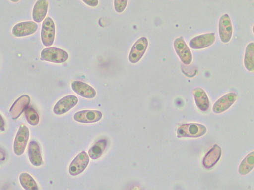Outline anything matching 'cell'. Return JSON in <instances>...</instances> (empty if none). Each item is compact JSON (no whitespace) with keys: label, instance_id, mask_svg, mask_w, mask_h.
<instances>
[{"label":"cell","instance_id":"obj_1","mask_svg":"<svg viewBox=\"0 0 254 190\" xmlns=\"http://www.w3.org/2000/svg\"><path fill=\"white\" fill-rule=\"evenodd\" d=\"M29 137L30 131L28 127L24 125H20L14 141L13 150L16 155L21 156L24 153Z\"/></svg>","mask_w":254,"mask_h":190},{"label":"cell","instance_id":"obj_2","mask_svg":"<svg viewBox=\"0 0 254 190\" xmlns=\"http://www.w3.org/2000/svg\"><path fill=\"white\" fill-rule=\"evenodd\" d=\"M206 127L197 123L184 124L178 129V138H199L205 134Z\"/></svg>","mask_w":254,"mask_h":190},{"label":"cell","instance_id":"obj_3","mask_svg":"<svg viewBox=\"0 0 254 190\" xmlns=\"http://www.w3.org/2000/svg\"><path fill=\"white\" fill-rule=\"evenodd\" d=\"M68 58L69 54L66 51L56 48H45L41 53V59L48 62L62 63Z\"/></svg>","mask_w":254,"mask_h":190},{"label":"cell","instance_id":"obj_4","mask_svg":"<svg viewBox=\"0 0 254 190\" xmlns=\"http://www.w3.org/2000/svg\"><path fill=\"white\" fill-rule=\"evenodd\" d=\"M55 37V26L52 18L47 17L42 23L41 31V39L42 44L46 47L52 46Z\"/></svg>","mask_w":254,"mask_h":190},{"label":"cell","instance_id":"obj_5","mask_svg":"<svg viewBox=\"0 0 254 190\" xmlns=\"http://www.w3.org/2000/svg\"><path fill=\"white\" fill-rule=\"evenodd\" d=\"M90 163V157L85 151L80 153L71 162L69 173L72 176H76L85 171Z\"/></svg>","mask_w":254,"mask_h":190},{"label":"cell","instance_id":"obj_6","mask_svg":"<svg viewBox=\"0 0 254 190\" xmlns=\"http://www.w3.org/2000/svg\"><path fill=\"white\" fill-rule=\"evenodd\" d=\"M78 102V99L76 96L73 95L66 96L56 103L53 112L57 115L65 114L75 107Z\"/></svg>","mask_w":254,"mask_h":190},{"label":"cell","instance_id":"obj_7","mask_svg":"<svg viewBox=\"0 0 254 190\" xmlns=\"http://www.w3.org/2000/svg\"><path fill=\"white\" fill-rule=\"evenodd\" d=\"M175 50L180 58L181 61L185 65H189L192 61V54L183 37L177 38L174 41Z\"/></svg>","mask_w":254,"mask_h":190},{"label":"cell","instance_id":"obj_8","mask_svg":"<svg viewBox=\"0 0 254 190\" xmlns=\"http://www.w3.org/2000/svg\"><path fill=\"white\" fill-rule=\"evenodd\" d=\"M216 40L215 34L209 33L199 35L190 41V47L193 49H202L212 46Z\"/></svg>","mask_w":254,"mask_h":190},{"label":"cell","instance_id":"obj_9","mask_svg":"<svg viewBox=\"0 0 254 190\" xmlns=\"http://www.w3.org/2000/svg\"><path fill=\"white\" fill-rule=\"evenodd\" d=\"M148 45H149V42L146 38L141 37L137 40L130 52L129 61L132 63L139 62L145 54Z\"/></svg>","mask_w":254,"mask_h":190},{"label":"cell","instance_id":"obj_10","mask_svg":"<svg viewBox=\"0 0 254 190\" xmlns=\"http://www.w3.org/2000/svg\"><path fill=\"white\" fill-rule=\"evenodd\" d=\"M219 34L221 40L224 44L228 43L233 34V27L228 14L222 15L219 20Z\"/></svg>","mask_w":254,"mask_h":190},{"label":"cell","instance_id":"obj_11","mask_svg":"<svg viewBox=\"0 0 254 190\" xmlns=\"http://www.w3.org/2000/svg\"><path fill=\"white\" fill-rule=\"evenodd\" d=\"M237 98L238 95L234 93H230L224 95L214 104L213 112L216 114L225 112L234 104Z\"/></svg>","mask_w":254,"mask_h":190},{"label":"cell","instance_id":"obj_12","mask_svg":"<svg viewBox=\"0 0 254 190\" xmlns=\"http://www.w3.org/2000/svg\"><path fill=\"white\" fill-rule=\"evenodd\" d=\"M30 101L31 98L28 95H23L17 99L10 110L12 119H17L29 107Z\"/></svg>","mask_w":254,"mask_h":190},{"label":"cell","instance_id":"obj_13","mask_svg":"<svg viewBox=\"0 0 254 190\" xmlns=\"http://www.w3.org/2000/svg\"><path fill=\"white\" fill-rule=\"evenodd\" d=\"M102 116V113L99 111L83 110L76 113L73 118L79 123L91 124L99 121Z\"/></svg>","mask_w":254,"mask_h":190},{"label":"cell","instance_id":"obj_14","mask_svg":"<svg viewBox=\"0 0 254 190\" xmlns=\"http://www.w3.org/2000/svg\"><path fill=\"white\" fill-rule=\"evenodd\" d=\"M38 26L33 22H25L15 25L12 29V34L16 37H23L34 34Z\"/></svg>","mask_w":254,"mask_h":190},{"label":"cell","instance_id":"obj_15","mask_svg":"<svg viewBox=\"0 0 254 190\" xmlns=\"http://www.w3.org/2000/svg\"><path fill=\"white\" fill-rule=\"evenodd\" d=\"M72 90L81 97L93 99L96 95L95 89L89 84L80 81H74L71 84Z\"/></svg>","mask_w":254,"mask_h":190},{"label":"cell","instance_id":"obj_16","mask_svg":"<svg viewBox=\"0 0 254 190\" xmlns=\"http://www.w3.org/2000/svg\"><path fill=\"white\" fill-rule=\"evenodd\" d=\"M49 9V2L47 0H38L33 8L32 17L34 22L40 23L47 16Z\"/></svg>","mask_w":254,"mask_h":190},{"label":"cell","instance_id":"obj_17","mask_svg":"<svg viewBox=\"0 0 254 190\" xmlns=\"http://www.w3.org/2000/svg\"><path fill=\"white\" fill-rule=\"evenodd\" d=\"M222 150L216 144L206 154L203 160V165L206 168H210L215 165L221 158Z\"/></svg>","mask_w":254,"mask_h":190},{"label":"cell","instance_id":"obj_18","mask_svg":"<svg viewBox=\"0 0 254 190\" xmlns=\"http://www.w3.org/2000/svg\"><path fill=\"white\" fill-rule=\"evenodd\" d=\"M28 155L31 164L38 167L43 164V159L41 154L40 146L38 142L35 141H31L29 144Z\"/></svg>","mask_w":254,"mask_h":190},{"label":"cell","instance_id":"obj_19","mask_svg":"<svg viewBox=\"0 0 254 190\" xmlns=\"http://www.w3.org/2000/svg\"><path fill=\"white\" fill-rule=\"evenodd\" d=\"M193 95L197 107L202 111H207L209 108V101L205 91L198 88L193 91Z\"/></svg>","mask_w":254,"mask_h":190},{"label":"cell","instance_id":"obj_20","mask_svg":"<svg viewBox=\"0 0 254 190\" xmlns=\"http://www.w3.org/2000/svg\"><path fill=\"white\" fill-rule=\"evenodd\" d=\"M107 140L105 139L97 141L88 152L89 157L92 160H97L100 158L107 148Z\"/></svg>","mask_w":254,"mask_h":190},{"label":"cell","instance_id":"obj_21","mask_svg":"<svg viewBox=\"0 0 254 190\" xmlns=\"http://www.w3.org/2000/svg\"><path fill=\"white\" fill-rule=\"evenodd\" d=\"M244 65L246 69L250 72L254 71V44L253 42L249 44L246 48Z\"/></svg>","mask_w":254,"mask_h":190},{"label":"cell","instance_id":"obj_22","mask_svg":"<svg viewBox=\"0 0 254 190\" xmlns=\"http://www.w3.org/2000/svg\"><path fill=\"white\" fill-rule=\"evenodd\" d=\"M19 182L26 190H39L38 185L35 180L27 173L20 174Z\"/></svg>","mask_w":254,"mask_h":190},{"label":"cell","instance_id":"obj_23","mask_svg":"<svg viewBox=\"0 0 254 190\" xmlns=\"http://www.w3.org/2000/svg\"><path fill=\"white\" fill-rule=\"evenodd\" d=\"M254 152L249 154L241 162L239 169V173L242 175H246L254 168Z\"/></svg>","mask_w":254,"mask_h":190},{"label":"cell","instance_id":"obj_24","mask_svg":"<svg viewBox=\"0 0 254 190\" xmlns=\"http://www.w3.org/2000/svg\"><path fill=\"white\" fill-rule=\"evenodd\" d=\"M25 117L28 122L32 126H36L39 123L40 118L37 112L32 107H28L25 110Z\"/></svg>","mask_w":254,"mask_h":190},{"label":"cell","instance_id":"obj_25","mask_svg":"<svg viewBox=\"0 0 254 190\" xmlns=\"http://www.w3.org/2000/svg\"><path fill=\"white\" fill-rule=\"evenodd\" d=\"M128 0H115L114 1V7L118 13L123 12L128 4Z\"/></svg>","mask_w":254,"mask_h":190},{"label":"cell","instance_id":"obj_26","mask_svg":"<svg viewBox=\"0 0 254 190\" xmlns=\"http://www.w3.org/2000/svg\"><path fill=\"white\" fill-rule=\"evenodd\" d=\"M83 2L91 7H96L98 4L97 0H87V1H82Z\"/></svg>","mask_w":254,"mask_h":190},{"label":"cell","instance_id":"obj_27","mask_svg":"<svg viewBox=\"0 0 254 190\" xmlns=\"http://www.w3.org/2000/svg\"><path fill=\"white\" fill-rule=\"evenodd\" d=\"M5 121L1 114H0V131H5Z\"/></svg>","mask_w":254,"mask_h":190},{"label":"cell","instance_id":"obj_28","mask_svg":"<svg viewBox=\"0 0 254 190\" xmlns=\"http://www.w3.org/2000/svg\"><path fill=\"white\" fill-rule=\"evenodd\" d=\"M19 1H11L12 2L17 3Z\"/></svg>","mask_w":254,"mask_h":190}]
</instances>
